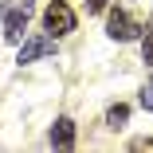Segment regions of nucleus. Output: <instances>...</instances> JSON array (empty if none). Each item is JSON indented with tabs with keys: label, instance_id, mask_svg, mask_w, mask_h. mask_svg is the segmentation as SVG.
Returning <instances> with one entry per match:
<instances>
[{
	"label": "nucleus",
	"instance_id": "obj_7",
	"mask_svg": "<svg viewBox=\"0 0 153 153\" xmlns=\"http://www.w3.org/2000/svg\"><path fill=\"white\" fill-rule=\"evenodd\" d=\"M141 106H145V110H153V79H149V82H145V90H141Z\"/></svg>",
	"mask_w": 153,
	"mask_h": 153
},
{
	"label": "nucleus",
	"instance_id": "obj_8",
	"mask_svg": "<svg viewBox=\"0 0 153 153\" xmlns=\"http://www.w3.org/2000/svg\"><path fill=\"white\" fill-rule=\"evenodd\" d=\"M130 149H137V153H149V149H153V137H137Z\"/></svg>",
	"mask_w": 153,
	"mask_h": 153
},
{
	"label": "nucleus",
	"instance_id": "obj_3",
	"mask_svg": "<svg viewBox=\"0 0 153 153\" xmlns=\"http://www.w3.org/2000/svg\"><path fill=\"white\" fill-rule=\"evenodd\" d=\"M51 51H55V36H32V39L20 43V59L16 63H36V59H43Z\"/></svg>",
	"mask_w": 153,
	"mask_h": 153
},
{
	"label": "nucleus",
	"instance_id": "obj_10",
	"mask_svg": "<svg viewBox=\"0 0 153 153\" xmlns=\"http://www.w3.org/2000/svg\"><path fill=\"white\" fill-rule=\"evenodd\" d=\"M106 8V0H86V12H102Z\"/></svg>",
	"mask_w": 153,
	"mask_h": 153
},
{
	"label": "nucleus",
	"instance_id": "obj_5",
	"mask_svg": "<svg viewBox=\"0 0 153 153\" xmlns=\"http://www.w3.org/2000/svg\"><path fill=\"white\" fill-rule=\"evenodd\" d=\"M24 27H27V8H16V12H8L4 16V36L8 39H24Z\"/></svg>",
	"mask_w": 153,
	"mask_h": 153
},
{
	"label": "nucleus",
	"instance_id": "obj_9",
	"mask_svg": "<svg viewBox=\"0 0 153 153\" xmlns=\"http://www.w3.org/2000/svg\"><path fill=\"white\" fill-rule=\"evenodd\" d=\"M141 51H145V59H149V63H153V32L145 36V43H141Z\"/></svg>",
	"mask_w": 153,
	"mask_h": 153
},
{
	"label": "nucleus",
	"instance_id": "obj_6",
	"mask_svg": "<svg viewBox=\"0 0 153 153\" xmlns=\"http://www.w3.org/2000/svg\"><path fill=\"white\" fill-rule=\"evenodd\" d=\"M126 118H130V110L122 106V102H118V106H110V114H106V122H110V126H118V122H126Z\"/></svg>",
	"mask_w": 153,
	"mask_h": 153
},
{
	"label": "nucleus",
	"instance_id": "obj_11",
	"mask_svg": "<svg viewBox=\"0 0 153 153\" xmlns=\"http://www.w3.org/2000/svg\"><path fill=\"white\" fill-rule=\"evenodd\" d=\"M8 4H16V8H32V0H8Z\"/></svg>",
	"mask_w": 153,
	"mask_h": 153
},
{
	"label": "nucleus",
	"instance_id": "obj_1",
	"mask_svg": "<svg viewBox=\"0 0 153 153\" xmlns=\"http://www.w3.org/2000/svg\"><path fill=\"white\" fill-rule=\"evenodd\" d=\"M43 27H47L51 36H67V32H75V12H71V4L55 0V4L43 12Z\"/></svg>",
	"mask_w": 153,
	"mask_h": 153
},
{
	"label": "nucleus",
	"instance_id": "obj_4",
	"mask_svg": "<svg viewBox=\"0 0 153 153\" xmlns=\"http://www.w3.org/2000/svg\"><path fill=\"white\" fill-rule=\"evenodd\" d=\"M51 145L55 149H71L75 145V122L71 118H59L55 126H51Z\"/></svg>",
	"mask_w": 153,
	"mask_h": 153
},
{
	"label": "nucleus",
	"instance_id": "obj_2",
	"mask_svg": "<svg viewBox=\"0 0 153 153\" xmlns=\"http://www.w3.org/2000/svg\"><path fill=\"white\" fill-rule=\"evenodd\" d=\"M106 32H110V39H134V36L141 32V24H137L130 12L114 8V12H110V20H106Z\"/></svg>",
	"mask_w": 153,
	"mask_h": 153
}]
</instances>
